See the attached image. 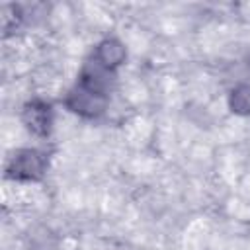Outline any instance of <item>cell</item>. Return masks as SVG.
I'll list each match as a JSON object with an SVG mask.
<instances>
[{"label":"cell","instance_id":"3957f363","mask_svg":"<svg viewBox=\"0 0 250 250\" xmlns=\"http://www.w3.org/2000/svg\"><path fill=\"white\" fill-rule=\"evenodd\" d=\"M21 123L31 135L39 139L49 137L53 131V105L41 98L27 100L21 107Z\"/></svg>","mask_w":250,"mask_h":250},{"label":"cell","instance_id":"277c9868","mask_svg":"<svg viewBox=\"0 0 250 250\" xmlns=\"http://www.w3.org/2000/svg\"><path fill=\"white\" fill-rule=\"evenodd\" d=\"M78 84L90 88V90H96L100 94H105L109 96L113 86H115V70H109L105 68L104 64H100L92 55L90 59L84 61L80 72H78Z\"/></svg>","mask_w":250,"mask_h":250},{"label":"cell","instance_id":"7a4b0ae2","mask_svg":"<svg viewBox=\"0 0 250 250\" xmlns=\"http://www.w3.org/2000/svg\"><path fill=\"white\" fill-rule=\"evenodd\" d=\"M62 105L74 113L80 115L84 119H98L105 113L107 105H109V96L100 94L96 90H90L82 84H74L62 98Z\"/></svg>","mask_w":250,"mask_h":250},{"label":"cell","instance_id":"5b68a950","mask_svg":"<svg viewBox=\"0 0 250 250\" xmlns=\"http://www.w3.org/2000/svg\"><path fill=\"white\" fill-rule=\"evenodd\" d=\"M92 57H94L100 64H104L105 68L117 70V68L127 61V49H125V45H123L121 39L107 35V37H104V39L94 47Z\"/></svg>","mask_w":250,"mask_h":250},{"label":"cell","instance_id":"6da1fadb","mask_svg":"<svg viewBox=\"0 0 250 250\" xmlns=\"http://www.w3.org/2000/svg\"><path fill=\"white\" fill-rule=\"evenodd\" d=\"M49 158L39 148H18L6 162L4 174L14 182H39L45 178Z\"/></svg>","mask_w":250,"mask_h":250},{"label":"cell","instance_id":"8992f818","mask_svg":"<svg viewBox=\"0 0 250 250\" xmlns=\"http://www.w3.org/2000/svg\"><path fill=\"white\" fill-rule=\"evenodd\" d=\"M227 102H229V109L234 115H242V117L250 115V84L242 82L230 88Z\"/></svg>","mask_w":250,"mask_h":250},{"label":"cell","instance_id":"52a82bcc","mask_svg":"<svg viewBox=\"0 0 250 250\" xmlns=\"http://www.w3.org/2000/svg\"><path fill=\"white\" fill-rule=\"evenodd\" d=\"M23 18H25V14H23L21 6H18V4H6V6H2V29H4V33L6 35L8 33H14L21 25Z\"/></svg>","mask_w":250,"mask_h":250}]
</instances>
